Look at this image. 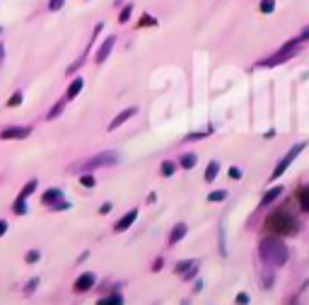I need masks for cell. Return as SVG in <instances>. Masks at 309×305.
<instances>
[{
    "mask_svg": "<svg viewBox=\"0 0 309 305\" xmlns=\"http://www.w3.org/2000/svg\"><path fill=\"white\" fill-rule=\"evenodd\" d=\"M218 172H220V162L218 160H213V162L208 165V170H205V182H215Z\"/></svg>",
    "mask_w": 309,
    "mask_h": 305,
    "instance_id": "d6986e66",
    "label": "cell"
},
{
    "mask_svg": "<svg viewBox=\"0 0 309 305\" xmlns=\"http://www.w3.org/2000/svg\"><path fill=\"white\" fill-rule=\"evenodd\" d=\"M12 211H15L17 216H24V213H27V199H22V196H17V201H15V206H12Z\"/></svg>",
    "mask_w": 309,
    "mask_h": 305,
    "instance_id": "d4e9b609",
    "label": "cell"
},
{
    "mask_svg": "<svg viewBox=\"0 0 309 305\" xmlns=\"http://www.w3.org/2000/svg\"><path fill=\"white\" fill-rule=\"evenodd\" d=\"M97 305H124V296L121 293H111L107 298H99Z\"/></svg>",
    "mask_w": 309,
    "mask_h": 305,
    "instance_id": "2e32d148",
    "label": "cell"
},
{
    "mask_svg": "<svg viewBox=\"0 0 309 305\" xmlns=\"http://www.w3.org/2000/svg\"><path fill=\"white\" fill-rule=\"evenodd\" d=\"M65 104H68V99H65V97H63V99H58V102H56V104H54V109L49 112V119H51V121H54V119H58V116L63 114V109H65Z\"/></svg>",
    "mask_w": 309,
    "mask_h": 305,
    "instance_id": "e0dca14e",
    "label": "cell"
},
{
    "mask_svg": "<svg viewBox=\"0 0 309 305\" xmlns=\"http://www.w3.org/2000/svg\"><path fill=\"white\" fill-rule=\"evenodd\" d=\"M300 49H302V41L295 37V39H290L288 44H283L275 54L261 58V61L256 63V68H275V66H283V63H288L290 58L297 56V54H300Z\"/></svg>",
    "mask_w": 309,
    "mask_h": 305,
    "instance_id": "7a4b0ae2",
    "label": "cell"
},
{
    "mask_svg": "<svg viewBox=\"0 0 309 305\" xmlns=\"http://www.w3.org/2000/svg\"><path fill=\"white\" fill-rule=\"evenodd\" d=\"M227 199V191L225 189H218V191H210L208 194V201H213V204H220V201H225Z\"/></svg>",
    "mask_w": 309,
    "mask_h": 305,
    "instance_id": "44dd1931",
    "label": "cell"
},
{
    "mask_svg": "<svg viewBox=\"0 0 309 305\" xmlns=\"http://www.w3.org/2000/svg\"><path fill=\"white\" fill-rule=\"evenodd\" d=\"M191 264H193L191 259H184V262H179V264H177V269H174V271H177V274L182 276V274L186 271V269H191Z\"/></svg>",
    "mask_w": 309,
    "mask_h": 305,
    "instance_id": "f546056e",
    "label": "cell"
},
{
    "mask_svg": "<svg viewBox=\"0 0 309 305\" xmlns=\"http://www.w3.org/2000/svg\"><path fill=\"white\" fill-rule=\"evenodd\" d=\"M297 201H300V206H302V209L309 213V184L297 191Z\"/></svg>",
    "mask_w": 309,
    "mask_h": 305,
    "instance_id": "ac0fdd59",
    "label": "cell"
},
{
    "mask_svg": "<svg viewBox=\"0 0 309 305\" xmlns=\"http://www.w3.org/2000/svg\"><path fill=\"white\" fill-rule=\"evenodd\" d=\"M135 112H138L135 107H128V109H124V112H119V114L114 116V121L109 124V131H114V129H119L121 124H126V121H128V119H130L133 114H135Z\"/></svg>",
    "mask_w": 309,
    "mask_h": 305,
    "instance_id": "9c48e42d",
    "label": "cell"
},
{
    "mask_svg": "<svg viewBox=\"0 0 309 305\" xmlns=\"http://www.w3.org/2000/svg\"><path fill=\"white\" fill-rule=\"evenodd\" d=\"M7 232V221H0V237Z\"/></svg>",
    "mask_w": 309,
    "mask_h": 305,
    "instance_id": "74e56055",
    "label": "cell"
},
{
    "mask_svg": "<svg viewBox=\"0 0 309 305\" xmlns=\"http://www.w3.org/2000/svg\"><path fill=\"white\" fill-rule=\"evenodd\" d=\"M24 262H27V264H37V262H39V252H37V249L27 252V254H24Z\"/></svg>",
    "mask_w": 309,
    "mask_h": 305,
    "instance_id": "f1b7e54d",
    "label": "cell"
},
{
    "mask_svg": "<svg viewBox=\"0 0 309 305\" xmlns=\"http://www.w3.org/2000/svg\"><path fill=\"white\" fill-rule=\"evenodd\" d=\"M160 269H162V257H160V259L152 264V271H160Z\"/></svg>",
    "mask_w": 309,
    "mask_h": 305,
    "instance_id": "ab89813d",
    "label": "cell"
},
{
    "mask_svg": "<svg viewBox=\"0 0 309 305\" xmlns=\"http://www.w3.org/2000/svg\"><path fill=\"white\" fill-rule=\"evenodd\" d=\"M266 228L271 230V232H278L280 237H285V235H295V232L300 230V223L292 218L290 213H285V211H278V213H273L271 218H268Z\"/></svg>",
    "mask_w": 309,
    "mask_h": 305,
    "instance_id": "3957f363",
    "label": "cell"
},
{
    "mask_svg": "<svg viewBox=\"0 0 309 305\" xmlns=\"http://www.w3.org/2000/svg\"><path fill=\"white\" fill-rule=\"evenodd\" d=\"M82 85H85V80H82V77H73V82H70V87H68V92H65V99H68V102L75 99V97L82 92Z\"/></svg>",
    "mask_w": 309,
    "mask_h": 305,
    "instance_id": "7c38bea8",
    "label": "cell"
},
{
    "mask_svg": "<svg viewBox=\"0 0 309 305\" xmlns=\"http://www.w3.org/2000/svg\"><path fill=\"white\" fill-rule=\"evenodd\" d=\"M41 201H44L46 206H56L58 201H63V191L61 189H46L44 191V196H41Z\"/></svg>",
    "mask_w": 309,
    "mask_h": 305,
    "instance_id": "8fae6325",
    "label": "cell"
},
{
    "mask_svg": "<svg viewBox=\"0 0 309 305\" xmlns=\"http://www.w3.org/2000/svg\"><path fill=\"white\" fill-rule=\"evenodd\" d=\"M196 162H198V157H196V152H186L182 160H179V165H182L184 170H193L196 167Z\"/></svg>",
    "mask_w": 309,
    "mask_h": 305,
    "instance_id": "9a60e30c",
    "label": "cell"
},
{
    "mask_svg": "<svg viewBox=\"0 0 309 305\" xmlns=\"http://www.w3.org/2000/svg\"><path fill=\"white\" fill-rule=\"evenodd\" d=\"M302 151H305V143H295V146H292L290 151H288L285 155H283V157H280V162L275 165V170H273V174H271V179H273V182H275V179H278V177H280L283 172H285L288 167H290V165H292V160H295V157H297V155H300Z\"/></svg>",
    "mask_w": 309,
    "mask_h": 305,
    "instance_id": "5b68a950",
    "label": "cell"
},
{
    "mask_svg": "<svg viewBox=\"0 0 309 305\" xmlns=\"http://www.w3.org/2000/svg\"><path fill=\"white\" fill-rule=\"evenodd\" d=\"M51 209H56V211H65V209H70V201H61V204H56V206H51Z\"/></svg>",
    "mask_w": 309,
    "mask_h": 305,
    "instance_id": "836d02e7",
    "label": "cell"
},
{
    "mask_svg": "<svg viewBox=\"0 0 309 305\" xmlns=\"http://www.w3.org/2000/svg\"><path fill=\"white\" fill-rule=\"evenodd\" d=\"M258 10H261L263 15H271L273 10H275V0H261V2H258Z\"/></svg>",
    "mask_w": 309,
    "mask_h": 305,
    "instance_id": "7402d4cb",
    "label": "cell"
},
{
    "mask_svg": "<svg viewBox=\"0 0 309 305\" xmlns=\"http://www.w3.org/2000/svg\"><path fill=\"white\" fill-rule=\"evenodd\" d=\"M2 58H5V44H0V66H2Z\"/></svg>",
    "mask_w": 309,
    "mask_h": 305,
    "instance_id": "60d3db41",
    "label": "cell"
},
{
    "mask_svg": "<svg viewBox=\"0 0 309 305\" xmlns=\"http://www.w3.org/2000/svg\"><path fill=\"white\" fill-rule=\"evenodd\" d=\"M258 254L263 262H268L273 267H283L288 262V247L280 237H263L258 242Z\"/></svg>",
    "mask_w": 309,
    "mask_h": 305,
    "instance_id": "6da1fadb",
    "label": "cell"
},
{
    "mask_svg": "<svg viewBox=\"0 0 309 305\" xmlns=\"http://www.w3.org/2000/svg\"><path fill=\"white\" fill-rule=\"evenodd\" d=\"M22 102H24V92H22V90H17L15 95H12L10 99H7V107H19Z\"/></svg>",
    "mask_w": 309,
    "mask_h": 305,
    "instance_id": "484cf974",
    "label": "cell"
},
{
    "mask_svg": "<svg viewBox=\"0 0 309 305\" xmlns=\"http://www.w3.org/2000/svg\"><path fill=\"white\" fill-rule=\"evenodd\" d=\"M80 184H82L85 189H92V187H94V177H92V172H82V174H80Z\"/></svg>",
    "mask_w": 309,
    "mask_h": 305,
    "instance_id": "cb8c5ba5",
    "label": "cell"
},
{
    "mask_svg": "<svg viewBox=\"0 0 309 305\" xmlns=\"http://www.w3.org/2000/svg\"><path fill=\"white\" fill-rule=\"evenodd\" d=\"M34 191H37V179H29V182L24 184V189L19 191V196H22V199H27V196H32Z\"/></svg>",
    "mask_w": 309,
    "mask_h": 305,
    "instance_id": "ffe728a7",
    "label": "cell"
},
{
    "mask_svg": "<svg viewBox=\"0 0 309 305\" xmlns=\"http://www.w3.org/2000/svg\"><path fill=\"white\" fill-rule=\"evenodd\" d=\"M0 34H2V27H0Z\"/></svg>",
    "mask_w": 309,
    "mask_h": 305,
    "instance_id": "b9f144b4",
    "label": "cell"
},
{
    "mask_svg": "<svg viewBox=\"0 0 309 305\" xmlns=\"http://www.w3.org/2000/svg\"><path fill=\"white\" fill-rule=\"evenodd\" d=\"M63 5H65V0H49V10L51 12H58Z\"/></svg>",
    "mask_w": 309,
    "mask_h": 305,
    "instance_id": "4dcf8cb0",
    "label": "cell"
},
{
    "mask_svg": "<svg viewBox=\"0 0 309 305\" xmlns=\"http://www.w3.org/2000/svg\"><path fill=\"white\" fill-rule=\"evenodd\" d=\"M29 134H32L29 126H10V129H2V131H0V138H2V141H22V138H27Z\"/></svg>",
    "mask_w": 309,
    "mask_h": 305,
    "instance_id": "8992f818",
    "label": "cell"
},
{
    "mask_svg": "<svg viewBox=\"0 0 309 305\" xmlns=\"http://www.w3.org/2000/svg\"><path fill=\"white\" fill-rule=\"evenodd\" d=\"M280 194H283V187H273V189H268L266 194H263V199H261V206H268V204H273L275 199H280Z\"/></svg>",
    "mask_w": 309,
    "mask_h": 305,
    "instance_id": "5bb4252c",
    "label": "cell"
},
{
    "mask_svg": "<svg viewBox=\"0 0 309 305\" xmlns=\"http://www.w3.org/2000/svg\"><path fill=\"white\" fill-rule=\"evenodd\" d=\"M116 162H119V152L104 151V152H97V155L87 157V160H82L80 165H75L73 170L75 172H92V170H97V167H114Z\"/></svg>",
    "mask_w": 309,
    "mask_h": 305,
    "instance_id": "277c9868",
    "label": "cell"
},
{
    "mask_svg": "<svg viewBox=\"0 0 309 305\" xmlns=\"http://www.w3.org/2000/svg\"><path fill=\"white\" fill-rule=\"evenodd\" d=\"M135 218H138V209H130L126 216H124V218L114 226V230H116V232H124V230H128L130 226H133V221H135Z\"/></svg>",
    "mask_w": 309,
    "mask_h": 305,
    "instance_id": "30bf717a",
    "label": "cell"
},
{
    "mask_svg": "<svg viewBox=\"0 0 309 305\" xmlns=\"http://www.w3.org/2000/svg\"><path fill=\"white\" fill-rule=\"evenodd\" d=\"M186 232H188V226H186V223H177L174 230H172V235H169V242H172V245H177L179 240H184V235H186Z\"/></svg>",
    "mask_w": 309,
    "mask_h": 305,
    "instance_id": "4fadbf2b",
    "label": "cell"
},
{
    "mask_svg": "<svg viewBox=\"0 0 309 305\" xmlns=\"http://www.w3.org/2000/svg\"><path fill=\"white\" fill-rule=\"evenodd\" d=\"M114 44H116V37H114V34H109V37L102 41V46H99V51H97V56H94V61H97L99 66H102V63H104V61L111 56V51H114Z\"/></svg>",
    "mask_w": 309,
    "mask_h": 305,
    "instance_id": "52a82bcc",
    "label": "cell"
},
{
    "mask_svg": "<svg viewBox=\"0 0 309 305\" xmlns=\"http://www.w3.org/2000/svg\"><path fill=\"white\" fill-rule=\"evenodd\" d=\"M160 172H162L164 177H172V174L177 172V165H174L172 160H164V162H162V167H160Z\"/></svg>",
    "mask_w": 309,
    "mask_h": 305,
    "instance_id": "603a6c76",
    "label": "cell"
},
{
    "mask_svg": "<svg viewBox=\"0 0 309 305\" xmlns=\"http://www.w3.org/2000/svg\"><path fill=\"white\" fill-rule=\"evenodd\" d=\"M130 12H133V7H130V5H126V7L121 10V15H119V22H121V24H126L128 19H130Z\"/></svg>",
    "mask_w": 309,
    "mask_h": 305,
    "instance_id": "83f0119b",
    "label": "cell"
},
{
    "mask_svg": "<svg viewBox=\"0 0 309 305\" xmlns=\"http://www.w3.org/2000/svg\"><path fill=\"white\" fill-rule=\"evenodd\" d=\"M94 284H97V276H94L92 271H87V274H80V276H77L73 291H75V293H85V291H90Z\"/></svg>",
    "mask_w": 309,
    "mask_h": 305,
    "instance_id": "ba28073f",
    "label": "cell"
},
{
    "mask_svg": "<svg viewBox=\"0 0 309 305\" xmlns=\"http://www.w3.org/2000/svg\"><path fill=\"white\" fill-rule=\"evenodd\" d=\"M37 286H39V279H32V281L24 286V293H27V296H29V293H34V291H37Z\"/></svg>",
    "mask_w": 309,
    "mask_h": 305,
    "instance_id": "1f68e13d",
    "label": "cell"
},
{
    "mask_svg": "<svg viewBox=\"0 0 309 305\" xmlns=\"http://www.w3.org/2000/svg\"><path fill=\"white\" fill-rule=\"evenodd\" d=\"M230 177H232V179H239V177H242V170H239V167H230Z\"/></svg>",
    "mask_w": 309,
    "mask_h": 305,
    "instance_id": "d590c367",
    "label": "cell"
},
{
    "mask_svg": "<svg viewBox=\"0 0 309 305\" xmlns=\"http://www.w3.org/2000/svg\"><path fill=\"white\" fill-rule=\"evenodd\" d=\"M196 274H198V262H193V264H191V269H186L182 276H184V281H191Z\"/></svg>",
    "mask_w": 309,
    "mask_h": 305,
    "instance_id": "4316f807",
    "label": "cell"
},
{
    "mask_svg": "<svg viewBox=\"0 0 309 305\" xmlns=\"http://www.w3.org/2000/svg\"><path fill=\"white\" fill-rule=\"evenodd\" d=\"M237 305H249V296L247 293H237Z\"/></svg>",
    "mask_w": 309,
    "mask_h": 305,
    "instance_id": "d6a6232c",
    "label": "cell"
},
{
    "mask_svg": "<svg viewBox=\"0 0 309 305\" xmlns=\"http://www.w3.org/2000/svg\"><path fill=\"white\" fill-rule=\"evenodd\" d=\"M145 24H155V19L150 17V15H143V19H140V27H145Z\"/></svg>",
    "mask_w": 309,
    "mask_h": 305,
    "instance_id": "8d00e7d4",
    "label": "cell"
},
{
    "mask_svg": "<svg viewBox=\"0 0 309 305\" xmlns=\"http://www.w3.org/2000/svg\"><path fill=\"white\" fill-rule=\"evenodd\" d=\"M111 211V204H102V206H99V213H109Z\"/></svg>",
    "mask_w": 309,
    "mask_h": 305,
    "instance_id": "f35d334b",
    "label": "cell"
},
{
    "mask_svg": "<svg viewBox=\"0 0 309 305\" xmlns=\"http://www.w3.org/2000/svg\"><path fill=\"white\" fill-rule=\"evenodd\" d=\"M297 39H300L302 44H305V41H309V24L305 27V29H302V32H300V37H297Z\"/></svg>",
    "mask_w": 309,
    "mask_h": 305,
    "instance_id": "e575fe53",
    "label": "cell"
}]
</instances>
